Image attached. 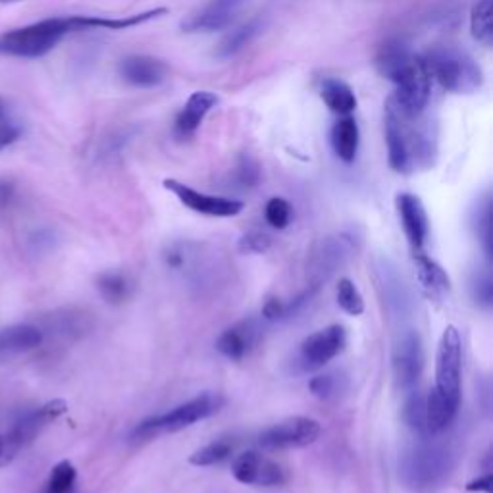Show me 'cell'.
<instances>
[{"label":"cell","mask_w":493,"mask_h":493,"mask_svg":"<svg viewBox=\"0 0 493 493\" xmlns=\"http://www.w3.org/2000/svg\"><path fill=\"white\" fill-rule=\"evenodd\" d=\"M460 380H463V341L455 326L441 333L436 355V384L426 395L428 434H441L453 424L460 409Z\"/></svg>","instance_id":"cell-1"},{"label":"cell","mask_w":493,"mask_h":493,"mask_svg":"<svg viewBox=\"0 0 493 493\" xmlns=\"http://www.w3.org/2000/svg\"><path fill=\"white\" fill-rule=\"evenodd\" d=\"M457 455L449 443L420 441L401 463V476L405 484L419 493H430L439 489L455 468Z\"/></svg>","instance_id":"cell-2"},{"label":"cell","mask_w":493,"mask_h":493,"mask_svg":"<svg viewBox=\"0 0 493 493\" xmlns=\"http://www.w3.org/2000/svg\"><path fill=\"white\" fill-rule=\"evenodd\" d=\"M74 31H85L82 15L70 18H49L0 35V53L20 58H39L51 53L54 46Z\"/></svg>","instance_id":"cell-3"},{"label":"cell","mask_w":493,"mask_h":493,"mask_svg":"<svg viewBox=\"0 0 493 493\" xmlns=\"http://www.w3.org/2000/svg\"><path fill=\"white\" fill-rule=\"evenodd\" d=\"M224 403H226L224 397L216 391L199 393L193 399L139 422L133 430V439L147 441L164 434L182 432L185 428L195 426L197 422H202L216 415V412L224 407Z\"/></svg>","instance_id":"cell-4"},{"label":"cell","mask_w":493,"mask_h":493,"mask_svg":"<svg viewBox=\"0 0 493 493\" xmlns=\"http://www.w3.org/2000/svg\"><path fill=\"white\" fill-rule=\"evenodd\" d=\"M422 58L432 79H436L445 91L470 94L484 84L482 68L476 60L455 46H436V49L422 54Z\"/></svg>","instance_id":"cell-5"},{"label":"cell","mask_w":493,"mask_h":493,"mask_svg":"<svg viewBox=\"0 0 493 493\" xmlns=\"http://www.w3.org/2000/svg\"><path fill=\"white\" fill-rule=\"evenodd\" d=\"M391 84L395 85V93L389 99L393 106L405 118L422 116L432 94V75L428 72L422 54L412 56Z\"/></svg>","instance_id":"cell-6"},{"label":"cell","mask_w":493,"mask_h":493,"mask_svg":"<svg viewBox=\"0 0 493 493\" xmlns=\"http://www.w3.org/2000/svg\"><path fill=\"white\" fill-rule=\"evenodd\" d=\"M66 410H68L66 401L54 399L34 410H27L25 415H22L18 420H15L12 430L6 436H3L5 438L3 465L10 463V460L24 448H27L31 441H35V438L44 430L46 426L53 424L56 419H60Z\"/></svg>","instance_id":"cell-7"},{"label":"cell","mask_w":493,"mask_h":493,"mask_svg":"<svg viewBox=\"0 0 493 493\" xmlns=\"http://www.w3.org/2000/svg\"><path fill=\"white\" fill-rule=\"evenodd\" d=\"M320 422L309 417H291L259 434V445L268 451L301 449L320 438Z\"/></svg>","instance_id":"cell-8"},{"label":"cell","mask_w":493,"mask_h":493,"mask_svg":"<svg viewBox=\"0 0 493 493\" xmlns=\"http://www.w3.org/2000/svg\"><path fill=\"white\" fill-rule=\"evenodd\" d=\"M347 345V331L340 324H331L324 330H318L311 333L309 338L303 340L299 345L297 362L303 370H316L322 369L324 364L331 362L338 355L343 353Z\"/></svg>","instance_id":"cell-9"},{"label":"cell","mask_w":493,"mask_h":493,"mask_svg":"<svg viewBox=\"0 0 493 493\" xmlns=\"http://www.w3.org/2000/svg\"><path fill=\"white\" fill-rule=\"evenodd\" d=\"M424 345L422 338L415 330L403 331L397 338L391 353V367L395 381L403 389H410L417 386V381L424 370Z\"/></svg>","instance_id":"cell-10"},{"label":"cell","mask_w":493,"mask_h":493,"mask_svg":"<svg viewBox=\"0 0 493 493\" xmlns=\"http://www.w3.org/2000/svg\"><path fill=\"white\" fill-rule=\"evenodd\" d=\"M232 474L237 482L257 488H276L288 480L283 467L261 451H245L237 455L232 465Z\"/></svg>","instance_id":"cell-11"},{"label":"cell","mask_w":493,"mask_h":493,"mask_svg":"<svg viewBox=\"0 0 493 493\" xmlns=\"http://www.w3.org/2000/svg\"><path fill=\"white\" fill-rule=\"evenodd\" d=\"M164 187L170 191V193L176 195L183 206H187L189 211H193L197 214L212 216V218H232L245 209L243 201L206 195L178 180H164Z\"/></svg>","instance_id":"cell-12"},{"label":"cell","mask_w":493,"mask_h":493,"mask_svg":"<svg viewBox=\"0 0 493 493\" xmlns=\"http://www.w3.org/2000/svg\"><path fill=\"white\" fill-rule=\"evenodd\" d=\"M395 204L412 252L424 251L428 235H430V220H428L422 201L412 193H401L397 195Z\"/></svg>","instance_id":"cell-13"},{"label":"cell","mask_w":493,"mask_h":493,"mask_svg":"<svg viewBox=\"0 0 493 493\" xmlns=\"http://www.w3.org/2000/svg\"><path fill=\"white\" fill-rule=\"evenodd\" d=\"M120 75L125 84L141 89H153L164 84L168 77V66L158 58L133 54L120 62Z\"/></svg>","instance_id":"cell-14"},{"label":"cell","mask_w":493,"mask_h":493,"mask_svg":"<svg viewBox=\"0 0 493 493\" xmlns=\"http://www.w3.org/2000/svg\"><path fill=\"white\" fill-rule=\"evenodd\" d=\"M261 336V328L254 320H242L220 333L216 340V349L220 355L230 360H243L252 347L257 345Z\"/></svg>","instance_id":"cell-15"},{"label":"cell","mask_w":493,"mask_h":493,"mask_svg":"<svg viewBox=\"0 0 493 493\" xmlns=\"http://www.w3.org/2000/svg\"><path fill=\"white\" fill-rule=\"evenodd\" d=\"M386 141H388V163L397 173H410L407 139H405V116L393 106L386 104Z\"/></svg>","instance_id":"cell-16"},{"label":"cell","mask_w":493,"mask_h":493,"mask_svg":"<svg viewBox=\"0 0 493 493\" xmlns=\"http://www.w3.org/2000/svg\"><path fill=\"white\" fill-rule=\"evenodd\" d=\"M216 104H218V97L214 93H211V91H195L187 99L185 106L182 108V113L176 118V125H173L176 135L180 139L193 137L197 133L199 127H201L202 120L206 118V114H209Z\"/></svg>","instance_id":"cell-17"},{"label":"cell","mask_w":493,"mask_h":493,"mask_svg":"<svg viewBox=\"0 0 493 493\" xmlns=\"http://www.w3.org/2000/svg\"><path fill=\"white\" fill-rule=\"evenodd\" d=\"M412 261H415L417 266V278L422 293L432 301H443V297L451 290V280L448 272L434 259L428 257L424 251L412 252Z\"/></svg>","instance_id":"cell-18"},{"label":"cell","mask_w":493,"mask_h":493,"mask_svg":"<svg viewBox=\"0 0 493 493\" xmlns=\"http://www.w3.org/2000/svg\"><path fill=\"white\" fill-rule=\"evenodd\" d=\"M242 0H212L199 14L183 22L185 31H220L232 24Z\"/></svg>","instance_id":"cell-19"},{"label":"cell","mask_w":493,"mask_h":493,"mask_svg":"<svg viewBox=\"0 0 493 493\" xmlns=\"http://www.w3.org/2000/svg\"><path fill=\"white\" fill-rule=\"evenodd\" d=\"M351 252H353L351 237L336 235V237H328V240H324L312 257V266H314L312 272L318 276L316 283L320 285V280L330 276L338 266H341Z\"/></svg>","instance_id":"cell-20"},{"label":"cell","mask_w":493,"mask_h":493,"mask_svg":"<svg viewBox=\"0 0 493 493\" xmlns=\"http://www.w3.org/2000/svg\"><path fill=\"white\" fill-rule=\"evenodd\" d=\"M43 331L34 324H15L0 330V359L34 351L43 343Z\"/></svg>","instance_id":"cell-21"},{"label":"cell","mask_w":493,"mask_h":493,"mask_svg":"<svg viewBox=\"0 0 493 493\" xmlns=\"http://www.w3.org/2000/svg\"><path fill=\"white\" fill-rule=\"evenodd\" d=\"M330 141L331 149L340 161L345 164H353L360 143V130L357 120L353 116H341L331 127Z\"/></svg>","instance_id":"cell-22"},{"label":"cell","mask_w":493,"mask_h":493,"mask_svg":"<svg viewBox=\"0 0 493 493\" xmlns=\"http://www.w3.org/2000/svg\"><path fill=\"white\" fill-rule=\"evenodd\" d=\"M415 53L410 51V46L401 39H388L380 46L376 54V68L389 82L399 75V72L410 62Z\"/></svg>","instance_id":"cell-23"},{"label":"cell","mask_w":493,"mask_h":493,"mask_svg":"<svg viewBox=\"0 0 493 493\" xmlns=\"http://www.w3.org/2000/svg\"><path fill=\"white\" fill-rule=\"evenodd\" d=\"M320 97L331 113L338 116H351L357 108V97L353 89L336 77L322 79Z\"/></svg>","instance_id":"cell-24"},{"label":"cell","mask_w":493,"mask_h":493,"mask_svg":"<svg viewBox=\"0 0 493 493\" xmlns=\"http://www.w3.org/2000/svg\"><path fill=\"white\" fill-rule=\"evenodd\" d=\"M97 290L103 299L110 305H122L133 293V281L130 276L118 272V270H108L97 276Z\"/></svg>","instance_id":"cell-25"},{"label":"cell","mask_w":493,"mask_h":493,"mask_svg":"<svg viewBox=\"0 0 493 493\" xmlns=\"http://www.w3.org/2000/svg\"><path fill=\"white\" fill-rule=\"evenodd\" d=\"M262 31V22L261 20H251L237 29L230 31V34L222 39L218 46V56L222 58H232L237 53H242L252 39L257 37Z\"/></svg>","instance_id":"cell-26"},{"label":"cell","mask_w":493,"mask_h":493,"mask_svg":"<svg viewBox=\"0 0 493 493\" xmlns=\"http://www.w3.org/2000/svg\"><path fill=\"white\" fill-rule=\"evenodd\" d=\"M493 0H478V3L474 5L472 14H470V31L472 37L489 46L493 41Z\"/></svg>","instance_id":"cell-27"},{"label":"cell","mask_w":493,"mask_h":493,"mask_svg":"<svg viewBox=\"0 0 493 493\" xmlns=\"http://www.w3.org/2000/svg\"><path fill=\"white\" fill-rule=\"evenodd\" d=\"M470 222H472V230L476 237L480 240L486 254L491 257V242H493L491 240V197L488 193L476 202L470 214Z\"/></svg>","instance_id":"cell-28"},{"label":"cell","mask_w":493,"mask_h":493,"mask_svg":"<svg viewBox=\"0 0 493 493\" xmlns=\"http://www.w3.org/2000/svg\"><path fill=\"white\" fill-rule=\"evenodd\" d=\"M233 453V443L228 438H220L211 443H206L204 448L197 449L189 457V463L195 467H212L222 463V460L230 458Z\"/></svg>","instance_id":"cell-29"},{"label":"cell","mask_w":493,"mask_h":493,"mask_svg":"<svg viewBox=\"0 0 493 493\" xmlns=\"http://www.w3.org/2000/svg\"><path fill=\"white\" fill-rule=\"evenodd\" d=\"M77 488V470L70 460H60L53 467L44 493H75Z\"/></svg>","instance_id":"cell-30"},{"label":"cell","mask_w":493,"mask_h":493,"mask_svg":"<svg viewBox=\"0 0 493 493\" xmlns=\"http://www.w3.org/2000/svg\"><path fill=\"white\" fill-rule=\"evenodd\" d=\"M403 419L410 430H415L419 434H428V426H426V397L419 391H412L403 407Z\"/></svg>","instance_id":"cell-31"},{"label":"cell","mask_w":493,"mask_h":493,"mask_svg":"<svg viewBox=\"0 0 493 493\" xmlns=\"http://www.w3.org/2000/svg\"><path fill=\"white\" fill-rule=\"evenodd\" d=\"M336 295H338V305L341 307L343 312L351 316H360L364 312V299L353 280L341 278L338 283Z\"/></svg>","instance_id":"cell-32"},{"label":"cell","mask_w":493,"mask_h":493,"mask_svg":"<svg viewBox=\"0 0 493 493\" xmlns=\"http://www.w3.org/2000/svg\"><path fill=\"white\" fill-rule=\"evenodd\" d=\"M470 295L476 305L489 309L493 303V280L488 268L476 270L470 278Z\"/></svg>","instance_id":"cell-33"},{"label":"cell","mask_w":493,"mask_h":493,"mask_svg":"<svg viewBox=\"0 0 493 493\" xmlns=\"http://www.w3.org/2000/svg\"><path fill=\"white\" fill-rule=\"evenodd\" d=\"M264 218L270 226H272L274 230H285L290 224H291V218H293V209L291 204L281 199V197H274L270 199L266 202V209H264Z\"/></svg>","instance_id":"cell-34"},{"label":"cell","mask_w":493,"mask_h":493,"mask_svg":"<svg viewBox=\"0 0 493 493\" xmlns=\"http://www.w3.org/2000/svg\"><path fill=\"white\" fill-rule=\"evenodd\" d=\"M309 389L314 397L322 401H330L341 391V376L338 374H320L309 381Z\"/></svg>","instance_id":"cell-35"},{"label":"cell","mask_w":493,"mask_h":493,"mask_svg":"<svg viewBox=\"0 0 493 493\" xmlns=\"http://www.w3.org/2000/svg\"><path fill=\"white\" fill-rule=\"evenodd\" d=\"M272 245V240L270 235L262 232H249L240 240V251L247 254H262Z\"/></svg>","instance_id":"cell-36"},{"label":"cell","mask_w":493,"mask_h":493,"mask_svg":"<svg viewBox=\"0 0 493 493\" xmlns=\"http://www.w3.org/2000/svg\"><path fill=\"white\" fill-rule=\"evenodd\" d=\"M235 180L242 187H254L261 180V170L257 163H252L251 158H242L240 166L235 170Z\"/></svg>","instance_id":"cell-37"},{"label":"cell","mask_w":493,"mask_h":493,"mask_svg":"<svg viewBox=\"0 0 493 493\" xmlns=\"http://www.w3.org/2000/svg\"><path fill=\"white\" fill-rule=\"evenodd\" d=\"M18 137H20V127L10 120L6 110L0 106V151L12 145Z\"/></svg>","instance_id":"cell-38"},{"label":"cell","mask_w":493,"mask_h":493,"mask_svg":"<svg viewBox=\"0 0 493 493\" xmlns=\"http://www.w3.org/2000/svg\"><path fill=\"white\" fill-rule=\"evenodd\" d=\"M262 316H264V320H268V322L288 320V316H285V301H281L278 297H270L262 307Z\"/></svg>","instance_id":"cell-39"},{"label":"cell","mask_w":493,"mask_h":493,"mask_svg":"<svg viewBox=\"0 0 493 493\" xmlns=\"http://www.w3.org/2000/svg\"><path fill=\"white\" fill-rule=\"evenodd\" d=\"M467 491H470V493H493V474H491V470H486V474H482L476 480L468 482Z\"/></svg>","instance_id":"cell-40"},{"label":"cell","mask_w":493,"mask_h":493,"mask_svg":"<svg viewBox=\"0 0 493 493\" xmlns=\"http://www.w3.org/2000/svg\"><path fill=\"white\" fill-rule=\"evenodd\" d=\"M14 197V185L10 182H0V209L10 204Z\"/></svg>","instance_id":"cell-41"},{"label":"cell","mask_w":493,"mask_h":493,"mask_svg":"<svg viewBox=\"0 0 493 493\" xmlns=\"http://www.w3.org/2000/svg\"><path fill=\"white\" fill-rule=\"evenodd\" d=\"M3 451H5V438L0 436V465H3Z\"/></svg>","instance_id":"cell-42"},{"label":"cell","mask_w":493,"mask_h":493,"mask_svg":"<svg viewBox=\"0 0 493 493\" xmlns=\"http://www.w3.org/2000/svg\"><path fill=\"white\" fill-rule=\"evenodd\" d=\"M3 5H8V3H22V0H0Z\"/></svg>","instance_id":"cell-43"}]
</instances>
